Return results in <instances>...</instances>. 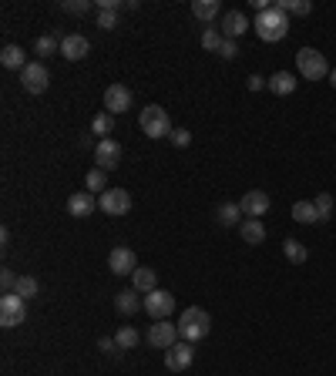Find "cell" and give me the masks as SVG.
Masks as SVG:
<instances>
[{
  "label": "cell",
  "instance_id": "cell-1",
  "mask_svg": "<svg viewBox=\"0 0 336 376\" xmlns=\"http://www.w3.org/2000/svg\"><path fill=\"white\" fill-rule=\"evenodd\" d=\"M256 34H259V41L266 44H276V41H283L286 34H290V14L286 11H279V7H269V11H262L256 17Z\"/></svg>",
  "mask_w": 336,
  "mask_h": 376
},
{
  "label": "cell",
  "instance_id": "cell-2",
  "mask_svg": "<svg viewBox=\"0 0 336 376\" xmlns=\"http://www.w3.org/2000/svg\"><path fill=\"white\" fill-rule=\"evenodd\" d=\"M209 330H212V316H209L205 309H199V306H188V309H182V319H179V336H182L185 343H199V339H205V336H209Z\"/></svg>",
  "mask_w": 336,
  "mask_h": 376
},
{
  "label": "cell",
  "instance_id": "cell-3",
  "mask_svg": "<svg viewBox=\"0 0 336 376\" xmlns=\"http://www.w3.org/2000/svg\"><path fill=\"white\" fill-rule=\"evenodd\" d=\"M296 71H299V77H306V81H323V77L330 74V60H326V54H320L316 47H299V51H296Z\"/></svg>",
  "mask_w": 336,
  "mask_h": 376
},
{
  "label": "cell",
  "instance_id": "cell-4",
  "mask_svg": "<svg viewBox=\"0 0 336 376\" xmlns=\"http://www.w3.org/2000/svg\"><path fill=\"white\" fill-rule=\"evenodd\" d=\"M138 124H141V135H148V138H168L172 131H175V128H172V118H168V111L165 108H158V105L141 108Z\"/></svg>",
  "mask_w": 336,
  "mask_h": 376
},
{
  "label": "cell",
  "instance_id": "cell-5",
  "mask_svg": "<svg viewBox=\"0 0 336 376\" xmlns=\"http://www.w3.org/2000/svg\"><path fill=\"white\" fill-rule=\"evenodd\" d=\"M27 319V299H20L17 292H4L0 296V326L14 330Z\"/></svg>",
  "mask_w": 336,
  "mask_h": 376
},
{
  "label": "cell",
  "instance_id": "cell-6",
  "mask_svg": "<svg viewBox=\"0 0 336 376\" xmlns=\"http://www.w3.org/2000/svg\"><path fill=\"white\" fill-rule=\"evenodd\" d=\"M20 88L27 94H44L51 88V71H47L44 60H31L24 71H20Z\"/></svg>",
  "mask_w": 336,
  "mask_h": 376
},
{
  "label": "cell",
  "instance_id": "cell-7",
  "mask_svg": "<svg viewBox=\"0 0 336 376\" xmlns=\"http://www.w3.org/2000/svg\"><path fill=\"white\" fill-rule=\"evenodd\" d=\"M148 343L155 349H172L179 343V323H168V319H155L152 330H148Z\"/></svg>",
  "mask_w": 336,
  "mask_h": 376
},
{
  "label": "cell",
  "instance_id": "cell-8",
  "mask_svg": "<svg viewBox=\"0 0 336 376\" xmlns=\"http://www.w3.org/2000/svg\"><path fill=\"white\" fill-rule=\"evenodd\" d=\"M98 209L105 212V215H128V209H131V195H128L124 188H105L101 198H98Z\"/></svg>",
  "mask_w": 336,
  "mask_h": 376
},
{
  "label": "cell",
  "instance_id": "cell-9",
  "mask_svg": "<svg viewBox=\"0 0 336 376\" xmlns=\"http://www.w3.org/2000/svg\"><path fill=\"white\" fill-rule=\"evenodd\" d=\"M145 313H148L152 319H168L172 313H175V296L165 292V289L148 292V296H145Z\"/></svg>",
  "mask_w": 336,
  "mask_h": 376
},
{
  "label": "cell",
  "instance_id": "cell-10",
  "mask_svg": "<svg viewBox=\"0 0 336 376\" xmlns=\"http://www.w3.org/2000/svg\"><path fill=\"white\" fill-rule=\"evenodd\" d=\"M192 360H195V343H175L172 349H165V366L172 370V373H182V370H188L192 366Z\"/></svg>",
  "mask_w": 336,
  "mask_h": 376
},
{
  "label": "cell",
  "instance_id": "cell-11",
  "mask_svg": "<svg viewBox=\"0 0 336 376\" xmlns=\"http://www.w3.org/2000/svg\"><path fill=\"white\" fill-rule=\"evenodd\" d=\"M108 269L115 272V275H135L138 256L128 245H118V249H111V256H108Z\"/></svg>",
  "mask_w": 336,
  "mask_h": 376
},
{
  "label": "cell",
  "instance_id": "cell-12",
  "mask_svg": "<svg viewBox=\"0 0 336 376\" xmlns=\"http://www.w3.org/2000/svg\"><path fill=\"white\" fill-rule=\"evenodd\" d=\"M94 162H98V168H105V171L118 168V162H122V145H118L115 138H101V141L94 145Z\"/></svg>",
  "mask_w": 336,
  "mask_h": 376
},
{
  "label": "cell",
  "instance_id": "cell-13",
  "mask_svg": "<svg viewBox=\"0 0 336 376\" xmlns=\"http://www.w3.org/2000/svg\"><path fill=\"white\" fill-rule=\"evenodd\" d=\"M131 105H135V94H131V88H124V84H111V88L105 91L108 115H122V111H128Z\"/></svg>",
  "mask_w": 336,
  "mask_h": 376
},
{
  "label": "cell",
  "instance_id": "cell-14",
  "mask_svg": "<svg viewBox=\"0 0 336 376\" xmlns=\"http://www.w3.org/2000/svg\"><path fill=\"white\" fill-rule=\"evenodd\" d=\"M239 209H243V215H249V219H262V215L269 212V195H266L262 188H252V192L243 195Z\"/></svg>",
  "mask_w": 336,
  "mask_h": 376
},
{
  "label": "cell",
  "instance_id": "cell-15",
  "mask_svg": "<svg viewBox=\"0 0 336 376\" xmlns=\"http://www.w3.org/2000/svg\"><path fill=\"white\" fill-rule=\"evenodd\" d=\"M61 54L67 60H84L91 54V41L84 34H67V37H61Z\"/></svg>",
  "mask_w": 336,
  "mask_h": 376
},
{
  "label": "cell",
  "instance_id": "cell-16",
  "mask_svg": "<svg viewBox=\"0 0 336 376\" xmlns=\"http://www.w3.org/2000/svg\"><path fill=\"white\" fill-rule=\"evenodd\" d=\"M115 309H118L122 316H135L138 309H145V296H141L138 289H122V292L115 296Z\"/></svg>",
  "mask_w": 336,
  "mask_h": 376
},
{
  "label": "cell",
  "instance_id": "cell-17",
  "mask_svg": "<svg viewBox=\"0 0 336 376\" xmlns=\"http://www.w3.org/2000/svg\"><path fill=\"white\" fill-rule=\"evenodd\" d=\"M245 30H249V20H245L243 11H229V14L222 17V37L226 41H239Z\"/></svg>",
  "mask_w": 336,
  "mask_h": 376
},
{
  "label": "cell",
  "instance_id": "cell-18",
  "mask_svg": "<svg viewBox=\"0 0 336 376\" xmlns=\"http://www.w3.org/2000/svg\"><path fill=\"white\" fill-rule=\"evenodd\" d=\"M94 209H98V198H94L91 192H75V195L67 198V212H71L75 219H88Z\"/></svg>",
  "mask_w": 336,
  "mask_h": 376
},
{
  "label": "cell",
  "instance_id": "cell-19",
  "mask_svg": "<svg viewBox=\"0 0 336 376\" xmlns=\"http://www.w3.org/2000/svg\"><path fill=\"white\" fill-rule=\"evenodd\" d=\"M0 64H4L7 71H24L31 60H27V54H24L17 44H7L4 51H0Z\"/></svg>",
  "mask_w": 336,
  "mask_h": 376
},
{
  "label": "cell",
  "instance_id": "cell-20",
  "mask_svg": "<svg viewBox=\"0 0 336 376\" xmlns=\"http://www.w3.org/2000/svg\"><path fill=\"white\" fill-rule=\"evenodd\" d=\"M131 289H138L141 296L155 292V289H158V272H155V269H141V266H138L135 275H131Z\"/></svg>",
  "mask_w": 336,
  "mask_h": 376
},
{
  "label": "cell",
  "instance_id": "cell-21",
  "mask_svg": "<svg viewBox=\"0 0 336 376\" xmlns=\"http://www.w3.org/2000/svg\"><path fill=\"white\" fill-rule=\"evenodd\" d=\"M239 235H243V242H249V245L266 242V226H262V219H245L243 226H239Z\"/></svg>",
  "mask_w": 336,
  "mask_h": 376
},
{
  "label": "cell",
  "instance_id": "cell-22",
  "mask_svg": "<svg viewBox=\"0 0 336 376\" xmlns=\"http://www.w3.org/2000/svg\"><path fill=\"white\" fill-rule=\"evenodd\" d=\"M192 14L199 17V20H205V24H212L215 17L222 14V4H219V0H195V4H192Z\"/></svg>",
  "mask_w": 336,
  "mask_h": 376
},
{
  "label": "cell",
  "instance_id": "cell-23",
  "mask_svg": "<svg viewBox=\"0 0 336 376\" xmlns=\"http://www.w3.org/2000/svg\"><path fill=\"white\" fill-rule=\"evenodd\" d=\"M266 88L273 91V94H292V91H296V77H292L290 71H276Z\"/></svg>",
  "mask_w": 336,
  "mask_h": 376
},
{
  "label": "cell",
  "instance_id": "cell-24",
  "mask_svg": "<svg viewBox=\"0 0 336 376\" xmlns=\"http://www.w3.org/2000/svg\"><path fill=\"white\" fill-rule=\"evenodd\" d=\"M239 215H243V209H239L235 202H226V205H219V212H215V219H219V226H226V228H232V226H243V222H239Z\"/></svg>",
  "mask_w": 336,
  "mask_h": 376
},
{
  "label": "cell",
  "instance_id": "cell-25",
  "mask_svg": "<svg viewBox=\"0 0 336 376\" xmlns=\"http://www.w3.org/2000/svg\"><path fill=\"white\" fill-rule=\"evenodd\" d=\"M283 256L290 259L292 266H303L306 259H309V252H306V245L299 239H286L283 242Z\"/></svg>",
  "mask_w": 336,
  "mask_h": 376
},
{
  "label": "cell",
  "instance_id": "cell-26",
  "mask_svg": "<svg viewBox=\"0 0 336 376\" xmlns=\"http://www.w3.org/2000/svg\"><path fill=\"white\" fill-rule=\"evenodd\" d=\"M61 51V41L54 37V34H44V37H37V44H34V54L44 60V58H51V54H58Z\"/></svg>",
  "mask_w": 336,
  "mask_h": 376
},
{
  "label": "cell",
  "instance_id": "cell-27",
  "mask_svg": "<svg viewBox=\"0 0 336 376\" xmlns=\"http://www.w3.org/2000/svg\"><path fill=\"white\" fill-rule=\"evenodd\" d=\"M115 131V115H108V111H98L94 115V121H91V135H111Z\"/></svg>",
  "mask_w": 336,
  "mask_h": 376
},
{
  "label": "cell",
  "instance_id": "cell-28",
  "mask_svg": "<svg viewBox=\"0 0 336 376\" xmlns=\"http://www.w3.org/2000/svg\"><path fill=\"white\" fill-rule=\"evenodd\" d=\"M313 205H316V222H330V215H333V195H330V192H320V195L313 198Z\"/></svg>",
  "mask_w": 336,
  "mask_h": 376
},
{
  "label": "cell",
  "instance_id": "cell-29",
  "mask_svg": "<svg viewBox=\"0 0 336 376\" xmlns=\"http://www.w3.org/2000/svg\"><path fill=\"white\" fill-rule=\"evenodd\" d=\"M292 219L303 222V226L316 222V205H313V202H296V205H292Z\"/></svg>",
  "mask_w": 336,
  "mask_h": 376
},
{
  "label": "cell",
  "instance_id": "cell-30",
  "mask_svg": "<svg viewBox=\"0 0 336 376\" xmlns=\"http://www.w3.org/2000/svg\"><path fill=\"white\" fill-rule=\"evenodd\" d=\"M37 279H34V275H20V279H17V286H14V292L17 296H20V299H34V296H37Z\"/></svg>",
  "mask_w": 336,
  "mask_h": 376
},
{
  "label": "cell",
  "instance_id": "cell-31",
  "mask_svg": "<svg viewBox=\"0 0 336 376\" xmlns=\"http://www.w3.org/2000/svg\"><path fill=\"white\" fill-rule=\"evenodd\" d=\"M115 343H118V349H135L138 346V330L135 326H122V330L115 332Z\"/></svg>",
  "mask_w": 336,
  "mask_h": 376
},
{
  "label": "cell",
  "instance_id": "cell-32",
  "mask_svg": "<svg viewBox=\"0 0 336 376\" xmlns=\"http://www.w3.org/2000/svg\"><path fill=\"white\" fill-rule=\"evenodd\" d=\"M84 185H88V192H101V188H108V171L105 168H91L88 171V179H84Z\"/></svg>",
  "mask_w": 336,
  "mask_h": 376
},
{
  "label": "cell",
  "instance_id": "cell-33",
  "mask_svg": "<svg viewBox=\"0 0 336 376\" xmlns=\"http://www.w3.org/2000/svg\"><path fill=\"white\" fill-rule=\"evenodd\" d=\"M98 27L101 30L118 27V7H101V11H98Z\"/></svg>",
  "mask_w": 336,
  "mask_h": 376
},
{
  "label": "cell",
  "instance_id": "cell-34",
  "mask_svg": "<svg viewBox=\"0 0 336 376\" xmlns=\"http://www.w3.org/2000/svg\"><path fill=\"white\" fill-rule=\"evenodd\" d=\"M222 41H226V37H222V34H219L215 27H205V34H202V47H205L209 54H219Z\"/></svg>",
  "mask_w": 336,
  "mask_h": 376
},
{
  "label": "cell",
  "instance_id": "cell-35",
  "mask_svg": "<svg viewBox=\"0 0 336 376\" xmlns=\"http://www.w3.org/2000/svg\"><path fill=\"white\" fill-rule=\"evenodd\" d=\"M61 11H64V14L81 17V14H88V11H91V0H64Z\"/></svg>",
  "mask_w": 336,
  "mask_h": 376
},
{
  "label": "cell",
  "instance_id": "cell-36",
  "mask_svg": "<svg viewBox=\"0 0 336 376\" xmlns=\"http://www.w3.org/2000/svg\"><path fill=\"white\" fill-rule=\"evenodd\" d=\"M309 11H313V4H309V0H286V14L306 17Z\"/></svg>",
  "mask_w": 336,
  "mask_h": 376
},
{
  "label": "cell",
  "instance_id": "cell-37",
  "mask_svg": "<svg viewBox=\"0 0 336 376\" xmlns=\"http://www.w3.org/2000/svg\"><path fill=\"white\" fill-rule=\"evenodd\" d=\"M168 138H172V145H175V148H188V145H192V131H185V128H175Z\"/></svg>",
  "mask_w": 336,
  "mask_h": 376
},
{
  "label": "cell",
  "instance_id": "cell-38",
  "mask_svg": "<svg viewBox=\"0 0 336 376\" xmlns=\"http://www.w3.org/2000/svg\"><path fill=\"white\" fill-rule=\"evenodd\" d=\"M17 279H20V275H17L14 269H4V272H0V286H4V292H14Z\"/></svg>",
  "mask_w": 336,
  "mask_h": 376
},
{
  "label": "cell",
  "instance_id": "cell-39",
  "mask_svg": "<svg viewBox=\"0 0 336 376\" xmlns=\"http://www.w3.org/2000/svg\"><path fill=\"white\" fill-rule=\"evenodd\" d=\"M219 58L235 60V58H239V44H235V41H222V47H219Z\"/></svg>",
  "mask_w": 336,
  "mask_h": 376
},
{
  "label": "cell",
  "instance_id": "cell-40",
  "mask_svg": "<svg viewBox=\"0 0 336 376\" xmlns=\"http://www.w3.org/2000/svg\"><path fill=\"white\" fill-rule=\"evenodd\" d=\"M98 349H101V353H118V343H115V339H101Z\"/></svg>",
  "mask_w": 336,
  "mask_h": 376
},
{
  "label": "cell",
  "instance_id": "cell-41",
  "mask_svg": "<svg viewBox=\"0 0 336 376\" xmlns=\"http://www.w3.org/2000/svg\"><path fill=\"white\" fill-rule=\"evenodd\" d=\"M262 84H269V81H262L259 74H252V77H249V91H259Z\"/></svg>",
  "mask_w": 336,
  "mask_h": 376
},
{
  "label": "cell",
  "instance_id": "cell-42",
  "mask_svg": "<svg viewBox=\"0 0 336 376\" xmlns=\"http://www.w3.org/2000/svg\"><path fill=\"white\" fill-rule=\"evenodd\" d=\"M0 245H4V249L11 245V232H7V228H0Z\"/></svg>",
  "mask_w": 336,
  "mask_h": 376
},
{
  "label": "cell",
  "instance_id": "cell-43",
  "mask_svg": "<svg viewBox=\"0 0 336 376\" xmlns=\"http://www.w3.org/2000/svg\"><path fill=\"white\" fill-rule=\"evenodd\" d=\"M330 84H333V88H336V71H330Z\"/></svg>",
  "mask_w": 336,
  "mask_h": 376
}]
</instances>
